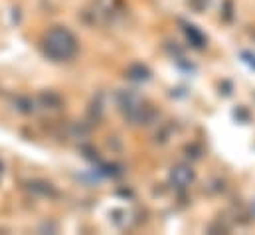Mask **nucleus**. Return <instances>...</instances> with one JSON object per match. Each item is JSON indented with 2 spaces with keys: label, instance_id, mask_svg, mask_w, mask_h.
<instances>
[{
  "label": "nucleus",
  "instance_id": "nucleus-1",
  "mask_svg": "<svg viewBox=\"0 0 255 235\" xmlns=\"http://www.w3.org/2000/svg\"><path fill=\"white\" fill-rule=\"evenodd\" d=\"M44 52L46 56H50L56 61L62 59H69L75 52H77V42L73 38V34L65 28H54L46 34L44 40Z\"/></svg>",
  "mask_w": 255,
  "mask_h": 235
}]
</instances>
